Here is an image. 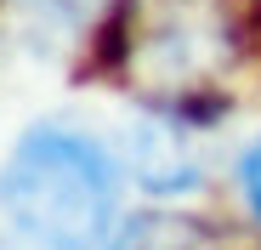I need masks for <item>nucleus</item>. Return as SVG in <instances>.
Returning <instances> with one entry per match:
<instances>
[{
  "label": "nucleus",
  "mask_w": 261,
  "mask_h": 250,
  "mask_svg": "<svg viewBox=\"0 0 261 250\" xmlns=\"http://www.w3.org/2000/svg\"><path fill=\"white\" fill-rule=\"evenodd\" d=\"M233 0H119L114 63L153 108L188 114L239 63Z\"/></svg>",
  "instance_id": "2"
},
{
  "label": "nucleus",
  "mask_w": 261,
  "mask_h": 250,
  "mask_svg": "<svg viewBox=\"0 0 261 250\" xmlns=\"http://www.w3.org/2000/svg\"><path fill=\"white\" fill-rule=\"evenodd\" d=\"M0 216L34 250H114L125 233L119 165L63 119L29 125L0 165Z\"/></svg>",
  "instance_id": "1"
},
{
  "label": "nucleus",
  "mask_w": 261,
  "mask_h": 250,
  "mask_svg": "<svg viewBox=\"0 0 261 250\" xmlns=\"http://www.w3.org/2000/svg\"><path fill=\"white\" fill-rule=\"evenodd\" d=\"M125 171L148 193H193L204 182V171H199V154H193V137H188V114L130 125L125 131Z\"/></svg>",
  "instance_id": "3"
},
{
  "label": "nucleus",
  "mask_w": 261,
  "mask_h": 250,
  "mask_svg": "<svg viewBox=\"0 0 261 250\" xmlns=\"http://www.w3.org/2000/svg\"><path fill=\"white\" fill-rule=\"evenodd\" d=\"M204 233L182 216H148V222H125L114 250H193Z\"/></svg>",
  "instance_id": "4"
},
{
  "label": "nucleus",
  "mask_w": 261,
  "mask_h": 250,
  "mask_svg": "<svg viewBox=\"0 0 261 250\" xmlns=\"http://www.w3.org/2000/svg\"><path fill=\"white\" fill-rule=\"evenodd\" d=\"M239 188H244L250 211H255V222H261V131H255V142L239 154Z\"/></svg>",
  "instance_id": "6"
},
{
  "label": "nucleus",
  "mask_w": 261,
  "mask_h": 250,
  "mask_svg": "<svg viewBox=\"0 0 261 250\" xmlns=\"http://www.w3.org/2000/svg\"><path fill=\"white\" fill-rule=\"evenodd\" d=\"M12 6H23V12L40 17V23H85L102 0H12Z\"/></svg>",
  "instance_id": "5"
}]
</instances>
